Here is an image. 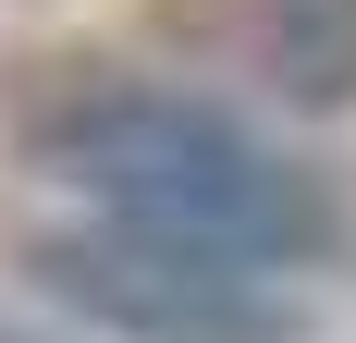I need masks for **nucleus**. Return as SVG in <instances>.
I'll return each mask as SVG.
<instances>
[{"label":"nucleus","instance_id":"f257e3e1","mask_svg":"<svg viewBox=\"0 0 356 343\" xmlns=\"http://www.w3.org/2000/svg\"><path fill=\"white\" fill-rule=\"evenodd\" d=\"M13 147L74 208L172 233V245H221V258H258V270H320L344 245L332 172H307L234 99L172 86V74H62L49 99H25Z\"/></svg>","mask_w":356,"mask_h":343},{"label":"nucleus","instance_id":"f03ea898","mask_svg":"<svg viewBox=\"0 0 356 343\" xmlns=\"http://www.w3.org/2000/svg\"><path fill=\"white\" fill-rule=\"evenodd\" d=\"M13 270H25L37 307H62L99 343H295L307 331L295 270L172 245V233H136V221H99V208L13 233Z\"/></svg>","mask_w":356,"mask_h":343},{"label":"nucleus","instance_id":"7ed1b4c3","mask_svg":"<svg viewBox=\"0 0 356 343\" xmlns=\"http://www.w3.org/2000/svg\"><path fill=\"white\" fill-rule=\"evenodd\" d=\"M221 62L283 110H344L356 99V0H234Z\"/></svg>","mask_w":356,"mask_h":343}]
</instances>
